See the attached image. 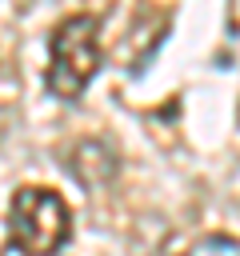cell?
Instances as JSON below:
<instances>
[{"label": "cell", "mask_w": 240, "mask_h": 256, "mask_svg": "<svg viewBox=\"0 0 240 256\" xmlns=\"http://www.w3.org/2000/svg\"><path fill=\"white\" fill-rule=\"evenodd\" d=\"M104 68V44H100V16L92 12H68L48 32V64H44V92L56 104H76L96 72Z\"/></svg>", "instance_id": "1"}, {"label": "cell", "mask_w": 240, "mask_h": 256, "mask_svg": "<svg viewBox=\"0 0 240 256\" xmlns=\"http://www.w3.org/2000/svg\"><path fill=\"white\" fill-rule=\"evenodd\" d=\"M4 236L20 256H60L72 240V208L48 184H20L8 200Z\"/></svg>", "instance_id": "2"}, {"label": "cell", "mask_w": 240, "mask_h": 256, "mask_svg": "<svg viewBox=\"0 0 240 256\" xmlns=\"http://www.w3.org/2000/svg\"><path fill=\"white\" fill-rule=\"evenodd\" d=\"M180 256H240V236H228V232H208V236L192 240Z\"/></svg>", "instance_id": "3"}]
</instances>
